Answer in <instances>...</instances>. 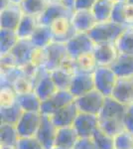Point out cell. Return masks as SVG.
Here are the masks:
<instances>
[{
    "label": "cell",
    "instance_id": "6da1fadb",
    "mask_svg": "<svg viewBox=\"0 0 133 149\" xmlns=\"http://www.w3.org/2000/svg\"><path fill=\"white\" fill-rule=\"evenodd\" d=\"M126 28V26L120 25L110 20L97 23L88 34L95 45L103 43H116Z\"/></svg>",
    "mask_w": 133,
    "mask_h": 149
},
{
    "label": "cell",
    "instance_id": "7a4b0ae2",
    "mask_svg": "<svg viewBox=\"0 0 133 149\" xmlns=\"http://www.w3.org/2000/svg\"><path fill=\"white\" fill-rule=\"evenodd\" d=\"M105 97H104L98 91L93 90L81 97L75 98V102H76L79 112H84V113L98 116L101 112L103 104H104Z\"/></svg>",
    "mask_w": 133,
    "mask_h": 149
},
{
    "label": "cell",
    "instance_id": "3957f363",
    "mask_svg": "<svg viewBox=\"0 0 133 149\" xmlns=\"http://www.w3.org/2000/svg\"><path fill=\"white\" fill-rule=\"evenodd\" d=\"M95 90L104 97H110L113 92L118 77L110 67H97L93 73Z\"/></svg>",
    "mask_w": 133,
    "mask_h": 149
},
{
    "label": "cell",
    "instance_id": "277c9868",
    "mask_svg": "<svg viewBox=\"0 0 133 149\" xmlns=\"http://www.w3.org/2000/svg\"><path fill=\"white\" fill-rule=\"evenodd\" d=\"M66 46L69 56L76 60L84 54L93 53L95 44L88 33H77L71 40L66 43Z\"/></svg>",
    "mask_w": 133,
    "mask_h": 149
},
{
    "label": "cell",
    "instance_id": "5b68a950",
    "mask_svg": "<svg viewBox=\"0 0 133 149\" xmlns=\"http://www.w3.org/2000/svg\"><path fill=\"white\" fill-rule=\"evenodd\" d=\"M34 93L38 95L41 102L48 100L54 93L59 91L56 86L50 72L44 68L38 70V73L34 78Z\"/></svg>",
    "mask_w": 133,
    "mask_h": 149
},
{
    "label": "cell",
    "instance_id": "8992f818",
    "mask_svg": "<svg viewBox=\"0 0 133 149\" xmlns=\"http://www.w3.org/2000/svg\"><path fill=\"white\" fill-rule=\"evenodd\" d=\"M50 29L53 35V42L64 43V44H66L68 41L71 40L78 33L72 25V17L69 16L56 19L50 25Z\"/></svg>",
    "mask_w": 133,
    "mask_h": 149
},
{
    "label": "cell",
    "instance_id": "52a82bcc",
    "mask_svg": "<svg viewBox=\"0 0 133 149\" xmlns=\"http://www.w3.org/2000/svg\"><path fill=\"white\" fill-rule=\"evenodd\" d=\"M46 53V65L45 70L48 72H53L60 69L63 62L69 56L67 51V46L64 43L52 42L48 47L45 48Z\"/></svg>",
    "mask_w": 133,
    "mask_h": 149
},
{
    "label": "cell",
    "instance_id": "ba28073f",
    "mask_svg": "<svg viewBox=\"0 0 133 149\" xmlns=\"http://www.w3.org/2000/svg\"><path fill=\"white\" fill-rule=\"evenodd\" d=\"M74 100L75 97L70 91H57L52 97L42 102L40 112L42 114L50 116L69 103L72 102Z\"/></svg>",
    "mask_w": 133,
    "mask_h": 149
},
{
    "label": "cell",
    "instance_id": "9c48e42d",
    "mask_svg": "<svg viewBox=\"0 0 133 149\" xmlns=\"http://www.w3.org/2000/svg\"><path fill=\"white\" fill-rule=\"evenodd\" d=\"M58 127L53 123L49 115L42 114L41 123L36 133V137L43 145L44 149H54Z\"/></svg>",
    "mask_w": 133,
    "mask_h": 149
},
{
    "label": "cell",
    "instance_id": "30bf717a",
    "mask_svg": "<svg viewBox=\"0 0 133 149\" xmlns=\"http://www.w3.org/2000/svg\"><path fill=\"white\" fill-rule=\"evenodd\" d=\"M93 90H95L93 73L76 72L74 74L70 92L75 98L81 97Z\"/></svg>",
    "mask_w": 133,
    "mask_h": 149
},
{
    "label": "cell",
    "instance_id": "8fae6325",
    "mask_svg": "<svg viewBox=\"0 0 133 149\" xmlns=\"http://www.w3.org/2000/svg\"><path fill=\"white\" fill-rule=\"evenodd\" d=\"M42 113L41 112H27L24 111L16 128L20 137H32L35 136L41 123Z\"/></svg>",
    "mask_w": 133,
    "mask_h": 149
},
{
    "label": "cell",
    "instance_id": "7c38bea8",
    "mask_svg": "<svg viewBox=\"0 0 133 149\" xmlns=\"http://www.w3.org/2000/svg\"><path fill=\"white\" fill-rule=\"evenodd\" d=\"M100 121L97 115L79 112L74 122V128L79 137H93L98 129Z\"/></svg>",
    "mask_w": 133,
    "mask_h": 149
},
{
    "label": "cell",
    "instance_id": "4fadbf2b",
    "mask_svg": "<svg viewBox=\"0 0 133 149\" xmlns=\"http://www.w3.org/2000/svg\"><path fill=\"white\" fill-rule=\"evenodd\" d=\"M24 12L20 4L11 3L8 7L1 10L0 13V29L16 31L20 24Z\"/></svg>",
    "mask_w": 133,
    "mask_h": 149
},
{
    "label": "cell",
    "instance_id": "5bb4252c",
    "mask_svg": "<svg viewBox=\"0 0 133 149\" xmlns=\"http://www.w3.org/2000/svg\"><path fill=\"white\" fill-rule=\"evenodd\" d=\"M35 50L36 48L33 46L29 39H19L15 47L11 50L9 54L14 59L16 66L22 68L31 63L33 53Z\"/></svg>",
    "mask_w": 133,
    "mask_h": 149
},
{
    "label": "cell",
    "instance_id": "9a60e30c",
    "mask_svg": "<svg viewBox=\"0 0 133 149\" xmlns=\"http://www.w3.org/2000/svg\"><path fill=\"white\" fill-rule=\"evenodd\" d=\"M93 54L98 67H110L119 56L115 43H103L95 45Z\"/></svg>",
    "mask_w": 133,
    "mask_h": 149
},
{
    "label": "cell",
    "instance_id": "2e32d148",
    "mask_svg": "<svg viewBox=\"0 0 133 149\" xmlns=\"http://www.w3.org/2000/svg\"><path fill=\"white\" fill-rule=\"evenodd\" d=\"M75 10L68 8L62 3H56V2H51L46 8V10L38 17V23L41 25L50 26L56 19L64 16H69L72 17V13Z\"/></svg>",
    "mask_w": 133,
    "mask_h": 149
},
{
    "label": "cell",
    "instance_id": "e0dca14e",
    "mask_svg": "<svg viewBox=\"0 0 133 149\" xmlns=\"http://www.w3.org/2000/svg\"><path fill=\"white\" fill-rule=\"evenodd\" d=\"M79 113V111L74 100L72 102L69 103V104L64 107L63 109L56 111L55 113L50 115V117L52 119L53 123L58 128H61V127L74 125V122L76 120Z\"/></svg>",
    "mask_w": 133,
    "mask_h": 149
},
{
    "label": "cell",
    "instance_id": "ac0fdd59",
    "mask_svg": "<svg viewBox=\"0 0 133 149\" xmlns=\"http://www.w3.org/2000/svg\"><path fill=\"white\" fill-rule=\"evenodd\" d=\"M112 97L117 102L124 105H130L133 103V78H118L113 92Z\"/></svg>",
    "mask_w": 133,
    "mask_h": 149
},
{
    "label": "cell",
    "instance_id": "d6986e66",
    "mask_svg": "<svg viewBox=\"0 0 133 149\" xmlns=\"http://www.w3.org/2000/svg\"><path fill=\"white\" fill-rule=\"evenodd\" d=\"M72 22L78 33H88L97 24L91 10H75Z\"/></svg>",
    "mask_w": 133,
    "mask_h": 149
},
{
    "label": "cell",
    "instance_id": "ffe728a7",
    "mask_svg": "<svg viewBox=\"0 0 133 149\" xmlns=\"http://www.w3.org/2000/svg\"><path fill=\"white\" fill-rule=\"evenodd\" d=\"M126 109L127 105L122 104L112 97H106L104 104L98 117L100 118H118L123 120Z\"/></svg>",
    "mask_w": 133,
    "mask_h": 149
},
{
    "label": "cell",
    "instance_id": "44dd1931",
    "mask_svg": "<svg viewBox=\"0 0 133 149\" xmlns=\"http://www.w3.org/2000/svg\"><path fill=\"white\" fill-rule=\"evenodd\" d=\"M79 138V136L78 135L74 126H66L58 128L55 147L63 149H74Z\"/></svg>",
    "mask_w": 133,
    "mask_h": 149
},
{
    "label": "cell",
    "instance_id": "7402d4cb",
    "mask_svg": "<svg viewBox=\"0 0 133 149\" xmlns=\"http://www.w3.org/2000/svg\"><path fill=\"white\" fill-rule=\"evenodd\" d=\"M110 68L118 78H133V55L119 54Z\"/></svg>",
    "mask_w": 133,
    "mask_h": 149
},
{
    "label": "cell",
    "instance_id": "603a6c76",
    "mask_svg": "<svg viewBox=\"0 0 133 149\" xmlns=\"http://www.w3.org/2000/svg\"><path fill=\"white\" fill-rule=\"evenodd\" d=\"M29 40L36 49H45L53 42V35L50 26L39 24Z\"/></svg>",
    "mask_w": 133,
    "mask_h": 149
},
{
    "label": "cell",
    "instance_id": "cb8c5ba5",
    "mask_svg": "<svg viewBox=\"0 0 133 149\" xmlns=\"http://www.w3.org/2000/svg\"><path fill=\"white\" fill-rule=\"evenodd\" d=\"M115 4L116 2L112 1V0H96L93 7L91 8V11H93L97 23L111 20Z\"/></svg>",
    "mask_w": 133,
    "mask_h": 149
},
{
    "label": "cell",
    "instance_id": "d4e9b609",
    "mask_svg": "<svg viewBox=\"0 0 133 149\" xmlns=\"http://www.w3.org/2000/svg\"><path fill=\"white\" fill-rule=\"evenodd\" d=\"M17 102L23 109L27 112H40L42 102L34 92L17 95Z\"/></svg>",
    "mask_w": 133,
    "mask_h": 149
},
{
    "label": "cell",
    "instance_id": "484cf974",
    "mask_svg": "<svg viewBox=\"0 0 133 149\" xmlns=\"http://www.w3.org/2000/svg\"><path fill=\"white\" fill-rule=\"evenodd\" d=\"M38 25V18L24 14L18 28L16 29V34L19 39H30Z\"/></svg>",
    "mask_w": 133,
    "mask_h": 149
},
{
    "label": "cell",
    "instance_id": "4316f807",
    "mask_svg": "<svg viewBox=\"0 0 133 149\" xmlns=\"http://www.w3.org/2000/svg\"><path fill=\"white\" fill-rule=\"evenodd\" d=\"M19 138H20V136H19L16 125L1 123V126H0V145L16 146Z\"/></svg>",
    "mask_w": 133,
    "mask_h": 149
},
{
    "label": "cell",
    "instance_id": "83f0119b",
    "mask_svg": "<svg viewBox=\"0 0 133 149\" xmlns=\"http://www.w3.org/2000/svg\"><path fill=\"white\" fill-rule=\"evenodd\" d=\"M50 3V0H23L20 6L24 14L38 18L46 10Z\"/></svg>",
    "mask_w": 133,
    "mask_h": 149
},
{
    "label": "cell",
    "instance_id": "f1b7e54d",
    "mask_svg": "<svg viewBox=\"0 0 133 149\" xmlns=\"http://www.w3.org/2000/svg\"><path fill=\"white\" fill-rule=\"evenodd\" d=\"M23 109L16 102L15 104L8 107H0V119L1 123H7L16 125L18 123L19 119L21 118L23 114Z\"/></svg>",
    "mask_w": 133,
    "mask_h": 149
},
{
    "label": "cell",
    "instance_id": "f546056e",
    "mask_svg": "<svg viewBox=\"0 0 133 149\" xmlns=\"http://www.w3.org/2000/svg\"><path fill=\"white\" fill-rule=\"evenodd\" d=\"M19 41L16 31L0 29V53L1 56L7 55L11 52V50L15 47Z\"/></svg>",
    "mask_w": 133,
    "mask_h": 149
},
{
    "label": "cell",
    "instance_id": "4dcf8cb0",
    "mask_svg": "<svg viewBox=\"0 0 133 149\" xmlns=\"http://www.w3.org/2000/svg\"><path fill=\"white\" fill-rule=\"evenodd\" d=\"M98 121H100V125L98 127L108 135L116 136L118 133L124 130V125H123V120L118 118H100L98 117Z\"/></svg>",
    "mask_w": 133,
    "mask_h": 149
},
{
    "label": "cell",
    "instance_id": "1f68e13d",
    "mask_svg": "<svg viewBox=\"0 0 133 149\" xmlns=\"http://www.w3.org/2000/svg\"><path fill=\"white\" fill-rule=\"evenodd\" d=\"M115 44L119 54L133 55V26L125 29Z\"/></svg>",
    "mask_w": 133,
    "mask_h": 149
},
{
    "label": "cell",
    "instance_id": "d6a6232c",
    "mask_svg": "<svg viewBox=\"0 0 133 149\" xmlns=\"http://www.w3.org/2000/svg\"><path fill=\"white\" fill-rule=\"evenodd\" d=\"M76 62L77 72H84V73H94L97 69L98 65L95 60L93 52L84 54L75 60Z\"/></svg>",
    "mask_w": 133,
    "mask_h": 149
},
{
    "label": "cell",
    "instance_id": "836d02e7",
    "mask_svg": "<svg viewBox=\"0 0 133 149\" xmlns=\"http://www.w3.org/2000/svg\"><path fill=\"white\" fill-rule=\"evenodd\" d=\"M51 77L54 81L56 86L59 91H70L72 80V74L64 71L62 69H58L51 72Z\"/></svg>",
    "mask_w": 133,
    "mask_h": 149
},
{
    "label": "cell",
    "instance_id": "e575fe53",
    "mask_svg": "<svg viewBox=\"0 0 133 149\" xmlns=\"http://www.w3.org/2000/svg\"><path fill=\"white\" fill-rule=\"evenodd\" d=\"M93 139L97 149H114V137L108 135L100 127L94 132Z\"/></svg>",
    "mask_w": 133,
    "mask_h": 149
},
{
    "label": "cell",
    "instance_id": "d590c367",
    "mask_svg": "<svg viewBox=\"0 0 133 149\" xmlns=\"http://www.w3.org/2000/svg\"><path fill=\"white\" fill-rule=\"evenodd\" d=\"M17 102V93L12 86H1L0 107H8Z\"/></svg>",
    "mask_w": 133,
    "mask_h": 149
},
{
    "label": "cell",
    "instance_id": "8d00e7d4",
    "mask_svg": "<svg viewBox=\"0 0 133 149\" xmlns=\"http://www.w3.org/2000/svg\"><path fill=\"white\" fill-rule=\"evenodd\" d=\"M13 88L17 95H23L34 92V83L30 78L26 77L25 74H20L13 84Z\"/></svg>",
    "mask_w": 133,
    "mask_h": 149
},
{
    "label": "cell",
    "instance_id": "74e56055",
    "mask_svg": "<svg viewBox=\"0 0 133 149\" xmlns=\"http://www.w3.org/2000/svg\"><path fill=\"white\" fill-rule=\"evenodd\" d=\"M114 149H133V133L124 129L114 136Z\"/></svg>",
    "mask_w": 133,
    "mask_h": 149
},
{
    "label": "cell",
    "instance_id": "f35d334b",
    "mask_svg": "<svg viewBox=\"0 0 133 149\" xmlns=\"http://www.w3.org/2000/svg\"><path fill=\"white\" fill-rule=\"evenodd\" d=\"M17 149H44L36 136L32 137H20L16 145Z\"/></svg>",
    "mask_w": 133,
    "mask_h": 149
},
{
    "label": "cell",
    "instance_id": "ab89813d",
    "mask_svg": "<svg viewBox=\"0 0 133 149\" xmlns=\"http://www.w3.org/2000/svg\"><path fill=\"white\" fill-rule=\"evenodd\" d=\"M123 125L126 130L133 133V103L127 107L124 117H123Z\"/></svg>",
    "mask_w": 133,
    "mask_h": 149
},
{
    "label": "cell",
    "instance_id": "60d3db41",
    "mask_svg": "<svg viewBox=\"0 0 133 149\" xmlns=\"http://www.w3.org/2000/svg\"><path fill=\"white\" fill-rule=\"evenodd\" d=\"M74 149H97L93 137H79Z\"/></svg>",
    "mask_w": 133,
    "mask_h": 149
},
{
    "label": "cell",
    "instance_id": "b9f144b4",
    "mask_svg": "<svg viewBox=\"0 0 133 149\" xmlns=\"http://www.w3.org/2000/svg\"><path fill=\"white\" fill-rule=\"evenodd\" d=\"M123 17L127 27L133 26V5L125 1L123 4Z\"/></svg>",
    "mask_w": 133,
    "mask_h": 149
},
{
    "label": "cell",
    "instance_id": "7bdbcfd3",
    "mask_svg": "<svg viewBox=\"0 0 133 149\" xmlns=\"http://www.w3.org/2000/svg\"><path fill=\"white\" fill-rule=\"evenodd\" d=\"M96 0H75V10H91Z\"/></svg>",
    "mask_w": 133,
    "mask_h": 149
},
{
    "label": "cell",
    "instance_id": "ee69618b",
    "mask_svg": "<svg viewBox=\"0 0 133 149\" xmlns=\"http://www.w3.org/2000/svg\"><path fill=\"white\" fill-rule=\"evenodd\" d=\"M12 3L11 0H0V9L3 10L6 7H8Z\"/></svg>",
    "mask_w": 133,
    "mask_h": 149
},
{
    "label": "cell",
    "instance_id": "f6af8a7d",
    "mask_svg": "<svg viewBox=\"0 0 133 149\" xmlns=\"http://www.w3.org/2000/svg\"><path fill=\"white\" fill-rule=\"evenodd\" d=\"M0 149H17L16 146H4L0 145Z\"/></svg>",
    "mask_w": 133,
    "mask_h": 149
},
{
    "label": "cell",
    "instance_id": "bcb514c9",
    "mask_svg": "<svg viewBox=\"0 0 133 149\" xmlns=\"http://www.w3.org/2000/svg\"><path fill=\"white\" fill-rule=\"evenodd\" d=\"M51 2H56V3H62L64 4V2L66 1V0H50Z\"/></svg>",
    "mask_w": 133,
    "mask_h": 149
},
{
    "label": "cell",
    "instance_id": "7dc6e473",
    "mask_svg": "<svg viewBox=\"0 0 133 149\" xmlns=\"http://www.w3.org/2000/svg\"><path fill=\"white\" fill-rule=\"evenodd\" d=\"M23 0H11L12 3H15V4H21V2H22Z\"/></svg>",
    "mask_w": 133,
    "mask_h": 149
},
{
    "label": "cell",
    "instance_id": "c3c4849f",
    "mask_svg": "<svg viewBox=\"0 0 133 149\" xmlns=\"http://www.w3.org/2000/svg\"><path fill=\"white\" fill-rule=\"evenodd\" d=\"M112 1H114V2H125L126 0H112Z\"/></svg>",
    "mask_w": 133,
    "mask_h": 149
},
{
    "label": "cell",
    "instance_id": "681fc988",
    "mask_svg": "<svg viewBox=\"0 0 133 149\" xmlns=\"http://www.w3.org/2000/svg\"><path fill=\"white\" fill-rule=\"evenodd\" d=\"M126 2H128L129 4H132L133 5V0H126Z\"/></svg>",
    "mask_w": 133,
    "mask_h": 149
},
{
    "label": "cell",
    "instance_id": "f907efd6",
    "mask_svg": "<svg viewBox=\"0 0 133 149\" xmlns=\"http://www.w3.org/2000/svg\"><path fill=\"white\" fill-rule=\"evenodd\" d=\"M54 149H63V148H59V147H55Z\"/></svg>",
    "mask_w": 133,
    "mask_h": 149
}]
</instances>
